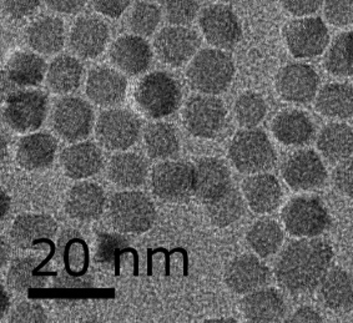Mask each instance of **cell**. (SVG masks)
<instances>
[{
    "mask_svg": "<svg viewBox=\"0 0 353 323\" xmlns=\"http://www.w3.org/2000/svg\"><path fill=\"white\" fill-rule=\"evenodd\" d=\"M84 76V66L74 56L61 55L52 60L46 73V83L55 94L77 92Z\"/></svg>",
    "mask_w": 353,
    "mask_h": 323,
    "instance_id": "obj_35",
    "label": "cell"
},
{
    "mask_svg": "<svg viewBox=\"0 0 353 323\" xmlns=\"http://www.w3.org/2000/svg\"><path fill=\"white\" fill-rule=\"evenodd\" d=\"M110 59L123 73L137 76L150 67L152 50L144 38L139 35H124L112 43Z\"/></svg>",
    "mask_w": 353,
    "mask_h": 323,
    "instance_id": "obj_19",
    "label": "cell"
},
{
    "mask_svg": "<svg viewBox=\"0 0 353 323\" xmlns=\"http://www.w3.org/2000/svg\"><path fill=\"white\" fill-rule=\"evenodd\" d=\"M321 155L331 163H341L353 156L352 127L343 123H330L317 138Z\"/></svg>",
    "mask_w": 353,
    "mask_h": 323,
    "instance_id": "obj_33",
    "label": "cell"
},
{
    "mask_svg": "<svg viewBox=\"0 0 353 323\" xmlns=\"http://www.w3.org/2000/svg\"><path fill=\"white\" fill-rule=\"evenodd\" d=\"M160 10L172 25H186L196 18L199 0H159Z\"/></svg>",
    "mask_w": 353,
    "mask_h": 323,
    "instance_id": "obj_43",
    "label": "cell"
},
{
    "mask_svg": "<svg viewBox=\"0 0 353 323\" xmlns=\"http://www.w3.org/2000/svg\"><path fill=\"white\" fill-rule=\"evenodd\" d=\"M9 207H10V200L7 198L6 192L3 191L1 194V218H6Z\"/></svg>",
    "mask_w": 353,
    "mask_h": 323,
    "instance_id": "obj_54",
    "label": "cell"
},
{
    "mask_svg": "<svg viewBox=\"0 0 353 323\" xmlns=\"http://www.w3.org/2000/svg\"><path fill=\"white\" fill-rule=\"evenodd\" d=\"M271 130L277 141L283 145L301 146L307 144L314 134V125L306 112L285 110L272 120Z\"/></svg>",
    "mask_w": 353,
    "mask_h": 323,
    "instance_id": "obj_28",
    "label": "cell"
},
{
    "mask_svg": "<svg viewBox=\"0 0 353 323\" xmlns=\"http://www.w3.org/2000/svg\"><path fill=\"white\" fill-rule=\"evenodd\" d=\"M128 81L123 74L109 66L92 69L86 80V95L99 106H114L125 99Z\"/></svg>",
    "mask_w": 353,
    "mask_h": 323,
    "instance_id": "obj_20",
    "label": "cell"
},
{
    "mask_svg": "<svg viewBox=\"0 0 353 323\" xmlns=\"http://www.w3.org/2000/svg\"><path fill=\"white\" fill-rule=\"evenodd\" d=\"M283 238L281 226L270 218H262L255 222L246 235L248 244L260 258H270L279 252Z\"/></svg>",
    "mask_w": 353,
    "mask_h": 323,
    "instance_id": "obj_36",
    "label": "cell"
},
{
    "mask_svg": "<svg viewBox=\"0 0 353 323\" xmlns=\"http://www.w3.org/2000/svg\"><path fill=\"white\" fill-rule=\"evenodd\" d=\"M226 107L215 95L192 96L183 109V126L196 138H216L226 125Z\"/></svg>",
    "mask_w": 353,
    "mask_h": 323,
    "instance_id": "obj_8",
    "label": "cell"
},
{
    "mask_svg": "<svg viewBox=\"0 0 353 323\" xmlns=\"http://www.w3.org/2000/svg\"><path fill=\"white\" fill-rule=\"evenodd\" d=\"M131 0H92V7L108 18L118 19L130 6Z\"/></svg>",
    "mask_w": 353,
    "mask_h": 323,
    "instance_id": "obj_50",
    "label": "cell"
},
{
    "mask_svg": "<svg viewBox=\"0 0 353 323\" xmlns=\"http://www.w3.org/2000/svg\"><path fill=\"white\" fill-rule=\"evenodd\" d=\"M282 222L294 238H316L327 230L331 216L319 198L300 196L288 201L282 210Z\"/></svg>",
    "mask_w": 353,
    "mask_h": 323,
    "instance_id": "obj_6",
    "label": "cell"
},
{
    "mask_svg": "<svg viewBox=\"0 0 353 323\" xmlns=\"http://www.w3.org/2000/svg\"><path fill=\"white\" fill-rule=\"evenodd\" d=\"M282 178L294 191H311L321 187L327 171L320 155L314 150H299L282 164Z\"/></svg>",
    "mask_w": 353,
    "mask_h": 323,
    "instance_id": "obj_15",
    "label": "cell"
},
{
    "mask_svg": "<svg viewBox=\"0 0 353 323\" xmlns=\"http://www.w3.org/2000/svg\"><path fill=\"white\" fill-rule=\"evenodd\" d=\"M148 163L143 156L134 152L118 154L110 160L109 178L124 189H134L144 184L148 178Z\"/></svg>",
    "mask_w": 353,
    "mask_h": 323,
    "instance_id": "obj_34",
    "label": "cell"
},
{
    "mask_svg": "<svg viewBox=\"0 0 353 323\" xmlns=\"http://www.w3.org/2000/svg\"><path fill=\"white\" fill-rule=\"evenodd\" d=\"M323 15L331 25L345 28L353 23V0H323Z\"/></svg>",
    "mask_w": 353,
    "mask_h": 323,
    "instance_id": "obj_44",
    "label": "cell"
},
{
    "mask_svg": "<svg viewBox=\"0 0 353 323\" xmlns=\"http://www.w3.org/2000/svg\"><path fill=\"white\" fill-rule=\"evenodd\" d=\"M57 150L58 143L50 134H32L20 140L17 150V161L26 170H44L54 163Z\"/></svg>",
    "mask_w": 353,
    "mask_h": 323,
    "instance_id": "obj_27",
    "label": "cell"
},
{
    "mask_svg": "<svg viewBox=\"0 0 353 323\" xmlns=\"http://www.w3.org/2000/svg\"><path fill=\"white\" fill-rule=\"evenodd\" d=\"M271 280V272L260 258L242 255L230 262L225 271V282L237 295H248L265 287Z\"/></svg>",
    "mask_w": 353,
    "mask_h": 323,
    "instance_id": "obj_17",
    "label": "cell"
},
{
    "mask_svg": "<svg viewBox=\"0 0 353 323\" xmlns=\"http://www.w3.org/2000/svg\"><path fill=\"white\" fill-rule=\"evenodd\" d=\"M46 6L50 10L60 14H75L80 12L86 0H46Z\"/></svg>",
    "mask_w": 353,
    "mask_h": 323,
    "instance_id": "obj_51",
    "label": "cell"
},
{
    "mask_svg": "<svg viewBox=\"0 0 353 323\" xmlns=\"http://www.w3.org/2000/svg\"><path fill=\"white\" fill-rule=\"evenodd\" d=\"M58 230L57 222L48 215H21L15 218L10 238L20 249H30L46 238H52Z\"/></svg>",
    "mask_w": 353,
    "mask_h": 323,
    "instance_id": "obj_31",
    "label": "cell"
},
{
    "mask_svg": "<svg viewBox=\"0 0 353 323\" xmlns=\"http://www.w3.org/2000/svg\"><path fill=\"white\" fill-rule=\"evenodd\" d=\"M334 260V250L319 238L292 241L276 260V280L282 289L292 295H302L319 287Z\"/></svg>",
    "mask_w": 353,
    "mask_h": 323,
    "instance_id": "obj_1",
    "label": "cell"
},
{
    "mask_svg": "<svg viewBox=\"0 0 353 323\" xmlns=\"http://www.w3.org/2000/svg\"><path fill=\"white\" fill-rule=\"evenodd\" d=\"M186 76L194 90L205 95H217L231 85L235 64L221 49H203L191 60Z\"/></svg>",
    "mask_w": 353,
    "mask_h": 323,
    "instance_id": "obj_2",
    "label": "cell"
},
{
    "mask_svg": "<svg viewBox=\"0 0 353 323\" xmlns=\"http://www.w3.org/2000/svg\"><path fill=\"white\" fill-rule=\"evenodd\" d=\"M41 0H3L6 13L12 19L20 20L30 17L38 10Z\"/></svg>",
    "mask_w": 353,
    "mask_h": 323,
    "instance_id": "obj_49",
    "label": "cell"
},
{
    "mask_svg": "<svg viewBox=\"0 0 353 323\" xmlns=\"http://www.w3.org/2000/svg\"><path fill=\"white\" fill-rule=\"evenodd\" d=\"M161 10L149 1H139L131 9L128 17V27L131 32L141 38L150 37L155 33L160 21Z\"/></svg>",
    "mask_w": 353,
    "mask_h": 323,
    "instance_id": "obj_42",
    "label": "cell"
},
{
    "mask_svg": "<svg viewBox=\"0 0 353 323\" xmlns=\"http://www.w3.org/2000/svg\"><path fill=\"white\" fill-rule=\"evenodd\" d=\"M199 24L205 39L216 49L229 50L241 40V23L229 6L212 4L205 8L200 14Z\"/></svg>",
    "mask_w": 353,
    "mask_h": 323,
    "instance_id": "obj_12",
    "label": "cell"
},
{
    "mask_svg": "<svg viewBox=\"0 0 353 323\" xmlns=\"http://www.w3.org/2000/svg\"><path fill=\"white\" fill-rule=\"evenodd\" d=\"M242 194L250 209L256 213L275 211L282 200L279 180L266 172L254 174L242 183Z\"/></svg>",
    "mask_w": 353,
    "mask_h": 323,
    "instance_id": "obj_23",
    "label": "cell"
},
{
    "mask_svg": "<svg viewBox=\"0 0 353 323\" xmlns=\"http://www.w3.org/2000/svg\"><path fill=\"white\" fill-rule=\"evenodd\" d=\"M106 196L103 187L92 183H80L68 192L65 211L78 221H92L104 212Z\"/></svg>",
    "mask_w": 353,
    "mask_h": 323,
    "instance_id": "obj_24",
    "label": "cell"
},
{
    "mask_svg": "<svg viewBox=\"0 0 353 323\" xmlns=\"http://www.w3.org/2000/svg\"><path fill=\"white\" fill-rule=\"evenodd\" d=\"M242 313L249 322H280L288 312L286 302L275 289H260L248 293L241 301Z\"/></svg>",
    "mask_w": 353,
    "mask_h": 323,
    "instance_id": "obj_22",
    "label": "cell"
},
{
    "mask_svg": "<svg viewBox=\"0 0 353 323\" xmlns=\"http://www.w3.org/2000/svg\"><path fill=\"white\" fill-rule=\"evenodd\" d=\"M128 246L126 238L118 235H103L99 240L98 261L110 262L117 258L119 251L124 250Z\"/></svg>",
    "mask_w": 353,
    "mask_h": 323,
    "instance_id": "obj_47",
    "label": "cell"
},
{
    "mask_svg": "<svg viewBox=\"0 0 353 323\" xmlns=\"http://www.w3.org/2000/svg\"><path fill=\"white\" fill-rule=\"evenodd\" d=\"M194 166L183 161H165L154 167L151 187L157 198L177 202L194 194Z\"/></svg>",
    "mask_w": 353,
    "mask_h": 323,
    "instance_id": "obj_14",
    "label": "cell"
},
{
    "mask_svg": "<svg viewBox=\"0 0 353 323\" xmlns=\"http://www.w3.org/2000/svg\"><path fill=\"white\" fill-rule=\"evenodd\" d=\"M90 286H92V282H89L86 280L75 278V277L68 276V275L59 277L55 282V287H60V289H85Z\"/></svg>",
    "mask_w": 353,
    "mask_h": 323,
    "instance_id": "obj_53",
    "label": "cell"
},
{
    "mask_svg": "<svg viewBox=\"0 0 353 323\" xmlns=\"http://www.w3.org/2000/svg\"><path fill=\"white\" fill-rule=\"evenodd\" d=\"M288 52L296 59H312L325 53L330 45V32L323 20L303 17L288 21L283 28Z\"/></svg>",
    "mask_w": 353,
    "mask_h": 323,
    "instance_id": "obj_7",
    "label": "cell"
},
{
    "mask_svg": "<svg viewBox=\"0 0 353 323\" xmlns=\"http://www.w3.org/2000/svg\"><path fill=\"white\" fill-rule=\"evenodd\" d=\"M26 39L28 45L37 53L44 55L59 53L65 43L64 23L55 17L34 20L26 29Z\"/></svg>",
    "mask_w": 353,
    "mask_h": 323,
    "instance_id": "obj_29",
    "label": "cell"
},
{
    "mask_svg": "<svg viewBox=\"0 0 353 323\" xmlns=\"http://www.w3.org/2000/svg\"><path fill=\"white\" fill-rule=\"evenodd\" d=\"M52 129L69 143L88 138L94 126V110L89 103L80 98L65 96L52 107Z\"/></svg>",
    "mask_w": 353,
    "mask_h": 323,
    "instance_id": "obj_10",
    "label": "cell"
},
{
    "mask_svg": "<svg viewBox=\"0 0 353 323\" xmlns=\"http://www.w3.org/2000/svg\"><path fill=\"white\" fill-rule=\"evenodd\" d=\"M216 1H223V0H216Z\"/></svg>",
    "mask_w": 353,
    "mask_h": 323,
    "instance_id": "obj_57",
    "label": "cell"
},
{
    "mask_svg": "<svg viewBox=\"0 0 353 323\" xmlns=\"http://www.w3.org/2000/svg\"><path fill=\"white\" fill-rule=\"evenodd\" d=\"M109 218L120 232L138 235L150 230L157 211L152 201L143 192L121 191L112 198Z\"/></svg>",
    "mask_w": 353,
    "mask_h": 323,
    "instance_id": "obj_5",
    "label": "cell"
},
{
    "mask_svg": "<svg viewBox=\"0 0 353 323\" xmlns=\"http://www.w3.org/2000/svg\"><path fill=\"white\" fill-rule=\"evenodd\" d=\"M1 295H3V297H1V302H3V306H1V317H3L6 315V312L8 310V296L4 290L1 291Z\"/></svg>",
    "mask_w": 353,
    "mask_h": 323,
    "instance_id": "obj_55",
    "label": "cell"
},
{
    "mask_svg": "<svg viewBox=\"0 0 353 323\" xmlns=\"http://www.w3.org/2000/svg\"><path fill=\"white\" fill-rule=\"evenodd\" d=\"M208 322H236L234 318H216V320H209Z\"/></svg>",
    "mask_w": 353,
    "mask_h": 323,
    "instance_id": "obj_56",
    "label": "cell"
},
{
    "mask_svg": "<svg viewBox=\"0 0 353 323\" xmlns=\"http://www.w3.org/2000/svg\"><path fill=\"white\" fill-rule=\"evenodd\" d=\"M205 205L210 221L217 227H228L230 225L235 224L245 212L242 195L234 186H231L228 191L219 198Z\"/></svg>",
    "mask_w": 353,
    "mask_h": 323,
    "instance_id": "obj_38",
    "label": "cell"
},
{
    "mask_svg": "<svg viewBox=\"0 0 353 323\" xmlns=\"http://www.w3.org/2000/svg\"><path fill=\"white\" fill-rule=\"evenodd\" d=\"M39 267L38 258H24L15 260L8 271V286L20 293L44 287L46 277L40 272Z\"/></svg>",
    "mask_w": 353,
    "mask_h": 323,
    "instance_id": "obj_40",
    "label": "cell"
},
{
    "mask_svg": "<svg viewBox=\"0 0 353 323\" xmlns=\"http://www.w3.org/2000/svg\"><path fill=\"white\" fill-rule=\"evenodd\" d=\"M314 107L328 119L345 120L353 116V85L350 83H328L314 99Z\"/></svg>",
    "mask_w": 353,
    "mask_h": 323,
    "instance_id": "obj_30",
    "label": "cell"
},
{
    "mask_svg": "<svg viewBox=\"0 0 353 323\" xmlns=\"http://www.w3.org/2000/svg\"><path fill=\"white\" fill-rule=\"evenodd\" d=\"M275 86L282 100L292 104H308L317 96L320 76L314 66L292 63L280 69Z\"/></svg>",
    "mask_w": 353,
    "mask_h": 323,
    "instance_id": "obj_13",
    "label": "cell"
},
{
    "mask_svg": "<svg viewBox=\"0 0 353 323\" xmlns=\"http://www.w3.org/2000/svg\"><path fill=\"white\" fill-rule=\"evenodd\" d=\"M177 80L165 72L148 74L135 89V100L141 112L152 119H161L177 110L181 100Z\"/></svg>",
    "mask_w": 353,
    "mask_h": 323,
    "instance_id": "obj_3",
    "label": "cell"
},
{
    "mask_svg": "<svg viewBox=\"0 0 353 323\" xmlns=\"http://www.w3.org/2000/svg\"><path fill=\"white\" fill-rule=\"evenodd\" d=\"M157 58L166 65L181 66L197 54L200 38L195 30L185 25H171L160 30L154 40Z\"/></svg>",
    "mask_w": 353,
    "mask_h": 323,
    "instance_id": "obj_16",
    "label": "cell"
},
{
    "mask_svg": "<svg viewBox=\"0 0 353 323\" xmlns=\"http://www.w3.org/2000/svg\"><path fill=\"white\" fill-rule=\"evenodd\" d=\"M232 165L243 174H260L276 163V152L268 135L257 129H246L236 134L229 147Z\"/></svg>",
    "mask_w": 353,
    "mask_h": 323,
    "instance_id": "obj_4",
    "label": "cell"
},
{
    "mask_svg": "<svg viewBox=\"0 0 353 323\" xmlns=\"http://www.w3.org/2000/svg\"><path fill=\"white\" fill-rule=\"evenodd\" d=\"M323 64L328 73L334 76H353V32L339 34L331 41Z\"/></svg>",
    "mask_w": 353,
    "mask_h": 323,
    "instance_id": "obj_39",
    "label": "cell"
},
{
    "mask_svg": "<svg viewBox=\"0 0 353 323\" xmlns=\"http://www.w3.org/2000/svg\"><path fill=\"white\" fill-rule=\"evenodd\" d=\"M234 112L239 125L245 129H254L265 119L268 104L260 94L246 92L236 99Z\"/></svg>",
    "mask_w": 353,
    "mask_h": 323,
    "instance_id": "obj_41",
    "label": "cell"
},
{
    "mask_svg": "<svg viewBox=\"0 0 353 323\" xmlns=\"http://www.w3.org/2000/svg\"><path fill=\"white\" fill-rule=\"evenodd\" d=\"M319 298L328 310L337 313L353 311V276L343 269H332L319 284Z\"/></svg>",
    "mask_w": 353,
    "mask_h": 323,
    "instance_id": "obj_25",
    "label": "cell"
},
{
    "mask_svg": "<svg viewBox=\"0 0 353 323\" xmlns=\"http://www.w3.org/2000/svg\"><path fill=\"white\" fill-rule=\"evenodd\" d=\"M46 73V61L39 55L18 52L8 60L4 78L12 85L29 87L40 85Z\"/></svg>",
    "mask_w": 353,
    "mask_h": 323,
    "instance_id": "obj_32",
    "label": "cell"
},
{
    "mask_svg": "<svg viewBox=\"0 0 353 323\" xmlns=\"http://www.w3.org/2000/svg\"><path fill=\"white\" fill-rule=\"evenodd\" d=\"M280 4L286 13L294 18L312 17L322 8L323 0H280Z\"/></svg>",
    "mask_w": 353,
    "mask_h": 323,
    "instance_id": "obj_48",
    "label": "cell"
},
{
    "mask_svg": "<svg viewBox=\"0 0 353 323\" xmlns=\"http://www.w3.org/2000/svg\"><path fill=\"white\" fill-rule=\"evenodd\" d=\"M109 38V28L104 21L97 17L86 15L74 23L69 37V45L80 58L94 59L104 52Z\"/></svg>",
    "mask_w": 353,
    "mask_h": 323,
    "instance_id": "obj_18",
    "label": "cell"
},
{
    "mask_svg": "<svg viewBox=\"0 0 353 323\" xmlns=\"http://www.w3.org/2000/svg\"><path fill=\"white\" fill-rule=\"evenodd\" d=\"M60 163L69 178L83 180L92 178L103 169L104 156L95 144L79 143L63 150Z\"/></svg>",
    "mask_w": 353,
    "mask_h": 323,
    "instance_id": "obj_26",
    "label": "cell"
},
{
    "mask_svg": "<svg viewBox=\"0 0 353 323\" xmlns=\"http://www.w3.org/2000/svg\"><path fill=\"white\" fill-rule=\"evenodd\" d=\"M144 143L148 154L157 160L172 158L180 149L176 129L168 123H154L148 126Z\"/></svg>",
    "mask_w": 353,
    "mask_h": 323,
    "instance_id": "obj_37",
    "label": "cell"
},
{
    "mask_svg": "<svg viewBox=\"0 0 353 323\" xmlns=\"http://www.w3.org/2000/svg\"><path fill=\"white\" fill-rule=\"evenodd\" d=\"M141 124L134 112L110 109L99 116L95 126L97 138L108 150L123 152L130 149L140 138Z\"/></svg>",
    "mask_w": 353,
    "mask_h": 323,
    "instance_id": "obj_9",
    "label": "cell"
},
{
    "mask_svg": "<svg viewBox=\"0 0 353 323\" xmlns=\"http://www.w3.org/2000/svg\"><path fill=\"white\" fill-rule=\"evenodd\" d=\"M48 115V98L38 90L12 92L4 107V120L18 132L38 130Z\"/></svg>",
    "mask_w": 353,
    "mask_h": 323,
    "instance_id": "obj_11",
    "label": "cell"
},
{
    "mask_svg": "<svg viewBox=\"0 0 353 323\" xmlns=\"http://www.w3.org/2000/svg\"><path fill=\"white\" fill-rule=\"evenodd\" d=\"M13 323H44L48 321L43 306L34 302H23L14 309L10 315Z\"/></svg>",
    "mask_w": 353,
    "mask_h": 323,
    "instance_id": "obj_45",
    "label": "cell"
},
{
    "mask_svg": "<svg viewBox=\"0 0 353 323\" xmlns=\"http://www.w3.org/2000/svg\"><path fill=\"white\" fill-rule=\"evenodd\" d=\"M290 322H322L323 318L321 316L319 311L314 310L312 307H301L294 312L291 318L288 320Z\"/></svg>",
    "mask_w": 353,
    "mask_h": 323,
    "instance_id": "obj_52",
    "label": "cell"
},
{
    "mask_svg": "<svg viewBox=\"0 0 353 323\" xmlns=\"http://www.w3.org/2000/svg\"><path fill=\"white\" fill-rule=\"evenodd\" d=\"M194 169V194L205 204L219 198L232 186L230 170L219 158H201Z\"/></svg>",
    "mask_w": 353,
    "mask_h": 323,
    "instance_id": "obj_21",
    "label": "cell"
},
{
    "mask_svg": "<svg viewBox=\"0 0 353 323\" xmlns=\"http://www.w3.org/2000/svg\"><path fill=\"white\" fill-rule=\"evenodd\" d=\"M332 180L337 191L353 198V158H346L336 166Z\"/></svg>",
    "mask_w": 353,
    "mask_h": 323,
    "instance_id": "obj_46",
    "label": "cell"
}]
</instances>
